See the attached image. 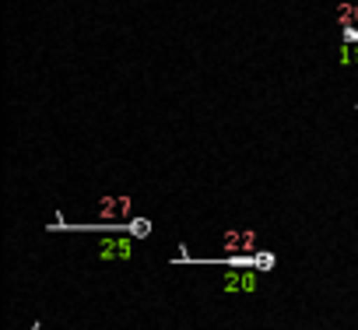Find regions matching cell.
<instances>
[{"mask_svg": "<svg viewBox=\"0 0 358 330\" xmlns=\"http://www.w3.org/2000/svg\"><path fill=\"white\" fill-rule=\"evenodd\" d=\"M102 253H106V257H113V253H116V257H130V243H106Z\"/></svg>", "mask_w": 358, "mask_h": 330, "instance_id": "cell-4", "label": "cell"}, {"mask_svg": "<svg viewBox=\"0 0 358 330\" xmlns=\"http://www.w3.org/2000/svg\"><path fill=\"white\" fill-rule=\"evenodd\" d=\"M337 25H341V32L358 29V4H341V11H337Z\"/></svg>", "mask_w": 358, "mask_h": 330, "instance_id": "cell-2", "label": "cell"}, {"mask_svg": "<svg viewBox=\"0 0 358 330\" xmlns=\"http://www.w3.org/2000/svg\"><path fill=\"white\" fill-rule=\"evenodd\" d=\"M253 243H257V232H246V229H239V232H229L225 236V246L229 250H253Z\"/></svg>", "mask_w": 358, "mask_h": 330, "instance_id": "cell-1", "label": "cell"}, {"mask_svg": "<svg viewBox=\"0 0 358 330\" xmlns=\"http://www.w3.org/2000/svg\"><path fill=\"white\" fill-rule=\"evenodd\" d=\"M253 267H260V271H271V267H274V257H271V253H257V257H253Z\"/></svg>", "mask_w": 358, "mask_h": 330, "instance_id": "cell-5", "label": "cell"}, {"mask_svg": "<svg viewBox=\"0 0 358 330\" xmlns=\"http://www.w3.org/2000/svg\"><path fill=\"white\" fill-rule=\"evenodd\" d=\"M341 64H358V43H341Z\"/></svg>", "mask_w": 358, "mask_h": 330, "instance_id": "cell-3", "label": "cell"}, {"mask_svg": "<svg viewBox=\"0 0 358 330\" xmlns=\"http://www.w3.org/2000/svg\"><path fill=\"white\" fill-rule=\"evenodd\" d=\"M148 229H151V222H134V225H130V232H134V236H141V239L148 236Z\"/></svg>", "mask_w": 358, "mask_h": 330, "instance_id": "cell-6", "label": "cell"}]
</instances>
